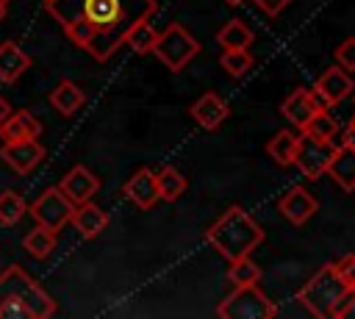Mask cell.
I'll return each instance as SVG.
<instances>
[{
  "instance_id": "7402d4cb",
  "label": "cell",
  "mask_w": 355,
  "mask_h": 319,
  "mask_svg": "<svg viewBox=\"0 0 355 319\" xmlns=\"http://www.w3.org/2000/svg\"><path fill=\"white\" fill-rule=\"evenodd\" d=\"M55 241H58V230L44 227V225H36L33 230H28V233H25L22 247L28 250V255H33V258H39V261H42V258H47V255L53 252Z\"/></svg>"
},
{
  "instance_id": "5b68a950",
  "label": "cell",
  "mask_w": 355,
  "mask_h": 319,
  "mask_svg": "<svg viewBox=\"0 0 355 319\" xmlns=\"http://www.w3.org/2000/svg\"><path fill=\"white\" fill-rule=\"evenodd\" d=\"M216 316H222V319H272V316H277V308L258 288V283H247V286H236L219 302Z\"/></svg>"
},
{
  "instance_id": "9a60e30c",
  "label": "cell",
  "mask_w": 355,
  "mask_h": 319,
  "mask_svg": "<svg viewBox=\"0 0 355 319\" xmlns=\"http://www.w3.org/2000/svg\"><path fill=\"white\" fill-rule=\"evenodd\" d=\"M58 189L78 205V202H86V200H92L97 191H100V178L89 169V166H83V164H78V166H72L64 178H61V183H58Z\"/></svg>"
},
{
  "instance_id": "f546056e",
  "label": "cell",
  "mask_w": 355,
  "mask_h": 319,
  "mask_svg": "<svg viewBox=\"0 0 355 319\" xmlns=\"http://www.w3.org/2000/svg\"><path fill=\"white\" fill-rule=\"evenodd\" d=\"M336 61H338V67H341V69L355 72V36L344 39V42L336 47Z\"/></svg>"
},
{
  "instance_id": "d6986e66",
  "label": "cell",
  "mask_w": 355,
  "mask_h": 319,
  "mask_svg": "<svg viewBox=\"0 0 355 319\" xmlns=\"http://www.w3.org/2000/svg\"><path fill=\"white\" fill-rule=\"evenodd\" d=\"M28 69H31V55L17 42H3L0 44V80L14 83Z\"/></svg>"
},
{
  "instance_id": "ffe728a7",
  "label": "cell",
  "mask_w": 355,
  "mask_h": 319,
  "mask_svg": "<svg viewBox=\"0 0 355 319\" xmlns=\"http://www.w3.org/2000/svg\"><path fill=\"white\" fill-rule=\"evenodd\" d=\"M47 100H50V105H53L61 117H72V114H78V108L83 105L86 97H83V92H80L72 80H61V83L50 92Z\"/></svg>"
},
{
  "instance_id": "44dd1931",
  "label": "cell",
  "mask_w": 355,
  "mask_h": 319,
  "mask_svg": "<svg viewBox=\"0 0 355 319\" xmlns=\"http://www.w3.org/2000/svg\"><path fill=\"white\" fill-rule=\"evenodd\" d=\"M255 33L241 22V19H230L222 25V31L216 33V42L222 50H250Z\"/></svg>"
},
{
  "instance_id": "e575fe53",
  "label": "cell",
  "mask_w": 355,
  "mask_h": 319,
  "mask_svg": "<svg viewBox=\"0 0 355 319\" xmlns=\"http://www.w3.org/2000/svg\"><path fill=\"white\" fill-rule=\"evenodd\" d=\"M8 111H11V105H8V100H6L3 94H0V119H3V117H6Z\"/></svg>"
},
{
  "instance_id": "2e32d148",
  "label": "cell",
  "mask_w": 355,
  "mask_h": 319,
  "mask_svg": "<svg viewBox=\"0 0 355 319\" xmlns=\"http://www.w3.org/2000/svg\"><path fill=\"white\" fill-rule=\"evenodd\" d=\"M324 175L333 178V183L341 189V191H355V144L352 141H344V144H336V153L324 169Z\"/></svg>"
},
{
  "instance_id": "4fadbf2b",
  "label": "cell",
  "mask_w": 355,
  "mask_h": 319,
  "mask_svg": "<svg viewBox=\"0 0 355 319\" xmlns=\"http://www.w3.org/2000/svg\"><path fill=\"white\" fill-rule=\"evenodd\" d=\"M319 202L316 197L305 189V186H291L280 200H277V211L291 222V225H305L313 214H316Z\"/></svg>"
},
{
  "instance_id": "52a82bcc",
  "label": "cell",
  "mask_w": 355,
  "mask_h": 319,
  "mask_svg": "<svg viewBox=\"0 0 355 319\" xmlns=\"http://www.w3.org/2000/svg\"><path fill=\"white\" fill-rule=\"evenodd\" d=\"M336 153V144L333 141H324V139H316L311 133H302L297 139V150H294V158H291V166H297L305 178L316 180L324 175L330 158Z\"/></svg>"
},
{
  "instance_id": "30bf717a",
  "label": "cell",
  "mask_w": 355,
  "mask_h": 319,
  "mask_svg": "<svg viewBox=\"0 0 355 319\" xmlns=\"http://www.w3.org/2000/svg\"><path fill=\"white\" fill-rule=\"evenodd\" d=\"M319 108H324V105L319 103V97L313 94V89H305V86H297V89L280 103V114H283L297 130H305V125L311 122V117H313Z\"/></svg>"
},
{
  "instance_id": "6da1fadb",
  "label": "cell",
  "mask_w": 355,
  "mask_h": 319,
  "mask_svg": "<svg viewBox=\"0 0 355 319\" xmlns=\"http://www.w3.org/2000/svg\"><path fill=\"white\" fill-rule=\"evenodd\" d=\"M47 14L64 28L67 39L86 50L94 61H108L122 44L128 31L150 19L158 8L155 0H44Z\"/></svg>"
},
{
  "instance_id": "5bb4252c",
  "label": "cell",
  "mask_w": 355,
  "mask_h": 319,
  "mask_svg": "<svg viewBox=\"0 0 355 319\" xmlns=\"http://www.w3.org/2000/svg\"><path fill=\"white\" fill-rule=\"evenodd\" d=\"M189 114H191V119H194L202 130H216V128L227 119L230 105H227L216 92H205V94H200V97L189 105Z\"/></svg>"
},
{
  "instance_id": "d6a6232c",
  "label": "cell",
  "mask_w": 355,
  "mask_h": 319,
  "mask_svg": "<svg viewBox=\"0 0 355 319\" xmlns=\"http://www.w3.org/2000/svg\"><path fill=\"white\" fill-rule=\"evenodd\" d=\"M336 319H355V288L349 291V297H347V300H344V305L338 308Z\"/></svg>"
},
{
  "instance_id": "ba28073f",
  "label": "cell",
  "mask_w": 355,
  "mask_h": 319,
  "mask_svg": "<svg viewBox=\"0 0 355 319\" xmlns=\"http://www.w3.org/2000/svg\"><path fill=\"white\" fill-rule=\"evenodd\" d=\"M72 211H75V202L58 186L44 189L33 200V205H28V214L36 219V225H44V227H53V230H61L69 222Z\"/></svg>"
},
{
  "instance_id": "7a4b0ae2",
  "label": "cell",
  "mask_w": 355,
  "mask_h": 319,
  "mask_svg": "<svg viewBox=\"0 0 355 319\" xmlns=\"http://www.w3.org/2000/svg\"><path fill=\"white\" fill-rule=\"evenodd\" d=\"M55 300L25 272L11 264L0 272V319H50Z\"/></svg>"
},
{
  "instance_id": "74e56055",
  "label": "cell",
  "mask_w": 355,
  "mask_h": 319,
  "mask_svg": "<svg viewBox=\"0 0 355 319\" xmlns=\"http://www.w3.org/2000/svg\"><path fill=\"white\" fill-rule=\"evenodd\" d=\"M0 3H3V6H6V3H8V0H0Z\"/></svg>"
},
{
  "instance_id": "e0dca14e",
  "label": "cell",
  "mask_w": 355,
  "mask_h": 319,
  "mask_svg": "<svg viewBox=\"0 0 355 319\" xmlns=\"http://www.w3.org/2000/svg\"><path fill=\"white\" fill-rule=\"evenodd\" d=\"M39 133H42V122H39L28 108L8 111V114L0 119V139H3V141L39 139Z\"/></svg>"
},
{
  "instance_id": "484cf974",
  "label": "cell",
  "mask_w": 355,
  "mask_h": 319,
  "mask_svg": "<svg viewBox=\"0 0 355 319\" xmlns=\"http://www.w3.org/2000/svg\"><path fill=\"white\" fill-rule=\"evenodd\" d=\"M155 36H158V31L150 25V19H141V22H136V25L128 31L125 44H128L133 53H153Z\"/></svg>"
},
{
  "instance_id": "836d02e7",
  "label": "cell",
  "mask_w": 355,
  "mask_h": 319,
  "mask_svg": "<svg viewBox=\"0 0 355 319\" xmlns=\"http://www.w3.org/2000/svg\"><path fill=\"white\" fill-rule=\"evenodd\" d=\"M344 141H352V144H355V117H352V122H349L347 130H344Z\"/></svg>"
},
{
  "instance_id": "ac0fdd59",
  "label": "cell",
  "mask_w": 355,
  "mask_h": 319,
  "mask_svg": "<svg viewBox=\"0 0 355 319\" xmlns=\"http://www.w3.org/2000/svg\"><path fill=\"white\" fill-rule=\"evenodd\" d=\"M69 225H72L83 239H97V236L105 230V225H108V214H105L100 205H94L92 200H86V202H78V205H75V211H72V216H69Z\"/></svg>"
},
{
  "instance_id": "7c38bea8",
  "label": "cell",
  "mask_w": 355,
  "mask_h": 319,
  "mask_svg": "<svg viewBox=\"0 0 355 319\" xmlns=\"http://www.w3.org/2000/svg\"><path fill=\"white\" fill-rule=\"evenodd\" d=\"M122 194H125L136 208H141V211L153 208V205L161 200V194H158V183H155V172L147 169V166L136 169V172L125 180Z\"/></svg>"
},
{
  "instance_id": "83f0119b",
  "label": "cell",
  "mask_w": 355,
  "mask_h": 319,
  "mask_svg": "<svg viewBox=\"0 0 355 319\" xmlns=\"http://www.w3.org/2000/svg\"><path fill=\"white\" fill-rule=\"evenodd\" d=\"M227 277L233 280V286L258 283V280H261V266H258L250 255H241V258L230 261V266H227Z\"/></svg>"
},
{
  "instance_id": "8d00e7d4",
  "label": "cell",
  "mask_w": 355,
  "mask_h": 319,
  "mask_svg": "<svg viewBox=\"0 0 355 319\" xmlns=\"http://www.w3.org/2000/svg\"><path fill=\"white\" fill-rule=\"evenodd\" d=\"M225 3H230V6H241L244 0H225Z\"/></svg>"
},
{
  "instance_id": "1f68e13d",
  "label": "cell",
  "mask_w": 355,
  "mask_h": 319,
  "mask_svg": "<svg viewBox=\"0 0 355 319\" xmlns=\"http://www.w3.org/2000/svg\"><path fill=\"white\" fill-rule=\"evenodd\" d=\"M288 3H291V0H255V6H258L266 17H277Z\"/></svg>"
},
{
  "instance_id": "3957f363",
  "label": "cell",
  "mask_w": 355,
  "mask_h": 319,
  "mask_svg": "<svg viewBox=\"0 0 355 319\" xmlns=\"http://www.w3.org/2000/svg\"><path fill=\"white\" fill-rule=\"evenodd\" d=\"M205 241L225 258V261H236L241 255H250L261 241H263V230L261 225L241 208V205H230L208 230H205Z\"/></svg>"
},
{
  "instance_id": "d4e9b609",
  "label": "cell",
  "mask_w": 355,
  "mask_h": 319,
  "mask_svg": "<svg viewBox=\"0 0 355 319\" xmlns=\"http://www.w3.org/2000/svg\"><path fill=\"white\" fill-rule=\"evenodd\" d=\"M25 214H28V202H25V197L19 191H14V189L0 191V225H8L11 227Z\"/></svg>"
},
{
  "instance_id": "277c9868",
  "label": "cell",
  "mask_w": 355,
  "mask_h": 319,
  "mask_svg": "<svg viewBox=\"0 0 355 319\" xmlns=\"http://www.w3.org/2000/svg\"><path fill=\"white\" fill-rule=\"evenodd\" d=\"M349 286L344 283V277L336 272V264H324L322 269H316L311 275V280L300 288L297 300L305 305V311H311L316 319H336L338 308L344 305V300L349 297Z\"/></svg>"
},
{
  "instance_id": "603a6c76",
  "label": "cell",
  "mask_w": 355,
  "mask_h": 319,
  "mask_svg": "<svg viewBox=\"0 0 355 319\" xmlns=\"http://www.w3.org/2000/svg\"><path fill=\"white\" fill-rule=\"evenodd\" d=\"M297 133H291V130H277L275 136H272V141L266 144V153H269V158L275 161V164H280V166H291V158H294V150H297Z\"/></svg>"
},
{
  "instance_id": "f1b7e54d",
  "label": "cell",
  "mask_w": 355,
  "mask_h": 319,
  "mask_svg": "<svg viewBox=\"0 0 355 319\" xmlns=\"http://www.w3.org/2000/svg\"><path fill=\"white\" fill-rule=\"evenodd\" d=\"M302 133H311V136H316V139L333 141V139L338 136V122L333 119V114H330L327 108H319V111L311 117V122L305 125Z\"/></svg>"
},
{
  "instance_id": "4316f807",
  "label": "cell",
  "mask_w": 355,
  "mask_h": 319,
  "mask_svg": "<svg viewBox=\"0 0 355 319\" xmlns=\"http://www.w3.org/2000/svg\"><path fill=\"white\" fill-rule=\"evenodd\" d=\"M219 64L230 78H241L244 72H250L255 67V55L250 50H222Z\"/></svg>"
},
{
  "instance_id": "cb8c5ba5",
  "label": "cell",
  "mask_w": 355,
  "mask_h": 319,
  "mask_svg": "<svg viewBox=\"0 0 355 319\" xmlns=\"http://www.w3.org/2000/svg\"><path fill=\"white\" fill-rule=\"evenodd\" d=\"M155 183H158V194H161V200H178L183 191H186V178L175 169V166H161L158 172H155Z\"/></svg>"
},
{
  "instance_id": "d590c367",
  "label": "cell",
  "mask_w": 355,
  "mask_h": 319,
  "mask_svg": "<svg viewBox=\"0 0 355 319\" xmlns=\"http://www.w3.org/2000/svg\"><path fill=\"white\" fill-rule=\"evenodd\" d=\"M3 17H6V6L0 3V22H3Z\"/></svg>"
},
{
  "instance_id": "9c48e42d",
  "label": "cell",
  "mask_w": 355,
  "mask_h": 319,
  "mask_svg": "<svg viewBox=\"0 0 355 319\" xmlns=\"http://www.w3.org/2000/svg\"><path fill=\"white\" fill-rule=\"evenodd\" d=\"M47 150L39 139H22V141H3L0 158L17 172V175H31L42 161Z\"/></svg>"
},
{
  "instance_id": "8992f818",
  "label": "cell",
  "mask_w": 355,
  "mask_h": 319,
  "mask_svg": "<svg viewBox=\"0 0 355 319\" xmlns=\"http://www.w3.org/2000/svg\"><path fill=\"white\" fill-rule=\"evenodd\" d=\"M153 53L158 55V61H164L172 72H180L183 67H189V61L200 53V42L189 33V28L172 22L164 31H158Z\"/></svg>"
},
{
  "instance_id": "4dcf8cb0",
  "label": "cell",
  "mask_w": 355,
  "mask_h": 319,
  "mask_svg": "<svg viewBox=\"0 0 355 319\" xmlns=\"http://www.w3.org/2000/svg\"><path fill=\"white\" fill-rule=\"evenodd\" d=\"M336 272L344 277V283L349 288H355V252L347 255V258H341V261H336Z\"/></svg>"
},
{
  "instance_id": "8fae6325",
  "label": "cell",
  "mask_w": 355,
  "mask_h": 319,
  "mask_svg": "<svg viewBox=\"0 0 355 319\" xmlns=\"http://www.w3.org/2000/svg\"><path fill=\"white\" fill-rule=\"evenodd\" d=\"M352 78H349V72L347 69H341V67H330V69H324L322 72V78L313 83V94L319 97V103L324 105V108H333V105H338L349 92H352Z\"/></svg>"
}]
</instances>
